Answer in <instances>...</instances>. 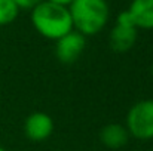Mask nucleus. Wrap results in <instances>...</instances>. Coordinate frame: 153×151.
I'll return each instance as SVG.
<instances>
[{"instance_id":"12","label":"nucleus","mask_w":153,"mask_h":151,"mask_svg":"<svg viewBox=\"0 0 153 151\" xmlns=\"http://www.w3.org/2000/svg\"><path fill=\"white\" fill-rule=\"evenodd\" d=\"M150 73H152V77H153V64H152V68H150Z\"/></svg>"},{"instance_id":"1","label":"nucleus","mask_w":153,"mask_h":151,"mask_svg":"<svg viewBox=\"0 0 153 151\" xmlns=\"http://www.w3.org/2000/svg\"><path fill=\"white\" fill-rule=\"evenodd\" d=\"M31 24L40 36L49 40H58L73 30L68 7L46 0L31 9Z\"/></svg>"},{"instance_id":"10","label":"nucleus","mask_w":153,"mask_h":151,"mask_svg":"<svg viewBox=\"0 0 153 151\" xmlns=\"http://www.w3.org/2000/svg\"><path fill=\"white\" fill-rule=\"evenodd\" d=\"M42 0H13V3L16 4V7L21 10V9H28L31 10L33 7H36Z\"/></svg>"},{"instance_id":"6","label":"nucleus","mask_w":153,"mask_h":151,"mask_svg":"<svg viewBox=\"0 0 153 151\" xmlns=\"http://www.w3.org/2000/svg\"><path fill=\"white\" fill-rule=\"evenodd\" d=\"M138 28L135 27H125V25H119L116 24L108 36V43L110 48L114 52H128L129 49L134 48L137 37H138Z\"/></svg>"},{"instance_id":"11","label":"nucleus","mask_w":153,"mask_h":151,"mask_svg":"<svg viewBox=\"0 0 153 151\" xmlns=\"http://www.w3.org/2000/svg\"><path fill=\"white\" fill-rule=\"evenodd\" d=\"M46 1H51V3H55V4H59V6H65L68 7L71 4L73 0H46Z\"/></svg>"},{"instance_id":"8","label":"nucleus","mask_w":153,"mask_h":151,"mask_svg":"<svg viewBox=\"0 0 153 151\" xmlns=\"http://www.w3.org/2000/svg\"><path fill=\"white\" fill-rule=\"evenodd\" d=\"M128 10L137 28L153 30V0H132Z\"/></svg>"},{"instance_id":"9","label":"nucleus","mask_w":153,"mask_h":151,"mask_svg":"<svg viewBox=\"0 0 153 151\" xmlns=\"http://www.w3.org/2000/svg\"><path fill=\"white\" fill-rule=\"evenodd\" d=\"M19 13L13 0H0V27L12 24Z\"/></svg>"},{"instance_id":"4","label":"nucleus","mask_w":153,"mask_h":151,"mask_svg":"<svg viewBox=\"0 0 153 151\" xmlns=\"http://www.w3.org/2000/svg\"><path fill=\"white\" fill-rule=\"evenodd\" d=\"M55 42V55L58 61L64 64H71L76 59H79L86 46V37L76 30H71L70 33H67Z\"/></svg>"},{"instance_id":"13","label":"nucleus","mask_w":153,"mask_h":151,"mask_svg":"<svg viewBox=\"0 0 153 151\" xmlns=\"http://www.w3.org/2000/svg\"><path fill=\"white\" fill-rule=\"evenodd\" d=\"M0 151H7L6 148H3V147H0Z\"/></svg>"},{"instance_id":"3","label":"nucleus","mask_w":153,"mask_h":151,"mask_svg":"<svg viewBox=\"0 0 153 151\" xmlns=\"http://www.w3.org/2000/svg\"><path fill=\"white\" fill-rule=\"evenodd\" d=\"M125 127L129 136L135 139H153V99H143L134 104L128 111Z\"/></svg>"},{"instance_id":"5","label":"nucleus","mask_w":153,"mask_h":151,"mask_svg":"<svg viewBox=\"0 0 153 151\" xmlns=\"http://www.w3.org/2000/svg\"><path fill=\"white\" fill-rule=\"evenodd\" d=\"M53 132V120L43 111L31 113L24 122V133L33 142L46 141Z\"/></svg>"},{"instance_id":"2","label":"nucleus","mask_w":153,"mask_h":151,"mask_svg":"<svg viewBox=\"0 0 153 151\" xmlns=\"http://www.w3.org/2000/svg\"><path fill=\"white\" fill-rule=\"evenodd\" d=\"M73 30L85 37L95 36L108 22L110 7L105 0H73L68 6Z\"/></svg>"},{"instance_id":"7","label":"nucleus","mask_w":153,"mask_h":151,"mask_svg":"<svg viewBox=\"0 0 153 151\" xmlns=\"http://www.w3.org/2000/svg\"><path fill=\"white\" fill-rule=\"evenodd\" d=\"M128 139H129V133L126 127L119 123H108L100 132V141L110 150L122 148L123 145L128 144Z\"/></svg>"}]
</instances>
